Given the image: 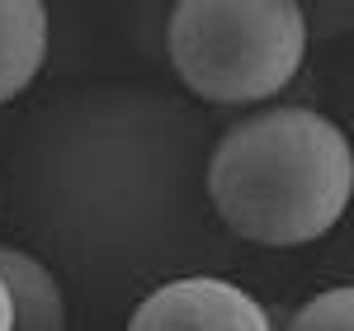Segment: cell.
I'll use <instances>...</instances> for the list:
<instances>
[{
	"instance_id": "52a82bcc",
	"label": "cell",
	"mask_w": 354,
	"mask_h": 331,
	"mask_svg": "<svg viewBox=\"0 0 354 331\" xmlns=\"http://www.w3.org/2000/svg\"><path fill=\"white\" fill-rule=\"evenodd\" d=\"M15 327V312H10V294H5V284H0V331Z\"/></svg>"
},
{
	"instance_id": "7a4b0ae2",
	"label": "cell",
	"mask_w": 354,
	"mask_h": 331,
	"mask_svg": "<svg viewBox=\"0 0 354 331\" xmlns=\"http://www.w3.org/2000/svg\"><path fill=\"white\" fill-rule=\"evenodd\" d=\"M307 38L298 0H175L165 53L189 95L250 109L298 81Z\"/></svg>"
},
{
	"instance_id": "8992f818",
	"label": "cell",
	"mask_w": 354,
	"mask_h": 331,
	"mask_svg": "<svg viewBox=\"0 0 354 331\" xmlns=\"http://www.w3.org/2000/svg\"><path fill=\"white\" fill-rule=\"evenodd\" d=\"M288 327L293 331H350L354 327V289L340 284V289H326V294L307 298L288 317Z\"/></svg>"
},
{
	"instance_id": "277c9868",
	"label": "cell",
	"mask_w": 354,
	"mask_h": 331,
	"mask_svg": "<svg viewBox=\"0 0 354 331\" xmlns=\"http://www.w3.org/2000/svg\"><path fill=\"white\" fill-rule=\"evenodd\" d=\"M48 62V5L0 0V105L19 100Z\"/></svg>"
},
{
	"instance_id": "ba28073f",
	"label": "cell",
	"mask_w": 354,
	"mask_h": 331,
	"mask_svg": "<svg viewBox=\"0 0 354 331\" xmlns=\"http://www.w3.org/2000/svg\"><path fill=\"white\" fill-rule=\"evenodd\" d=\"M0 204H5V194H0Z\"/></svg>"
},
{
	"instance_id": "3957f363",
	"label": "cell",
	"mask_w": 354,
	"mask_h": 331,
	"mask_svg": "<svg viewBox=\"0 0 354 331\" xmlns=\"http://www.w3.org/2000/svg\"><path fill=\"white\" fill-rule=\"evenodd\" d=\"M133 331H270V312L232 279L189 275L147 294L128 317Z\"/></svg>"
},
{
	"instance_id": "5b68a950",
	"label": "cell",
	"mask_w": 354,
	"mask_h": 331,
	"mask_svg": "<svg viewBox=\"0 0 354 331\" xmlns=\"http://www.w3.org/2000/svg\"><path fill=\"white\" fill-rule=\"evenodd\" d=\"M0 284L10 294L15 327H24V331H62L66 327V294H62L57 275L38 256L0 242Z\"/></svg>"
},
{
	"instance_id": "6da1fadb",
	"label": "cell",
	"mask_w": 354,
	"mask_h": 331,
	"mask_svg": "<svg viewBox=\"0 0 354 331\" xmlns=\"http://www.w3.org/2000/svg\"><path fill=\"white\" fill-rule=\"evenodd\" d=\"M354 152L345 128L307 105H270L236 118L208 156V199L241 242L298 251L345 218Z\"/></svg>"
}]
</instances>
